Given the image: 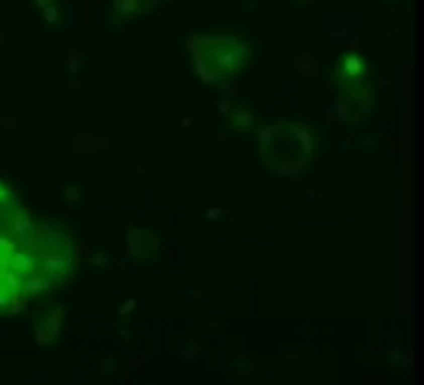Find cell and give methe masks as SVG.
<instances>
[{
    "instance_id": "6da1fadb",
    "label": "cell",
    "mask_w": 424,
    "mask_h": 385,
    "mask_svg": "<svg viewBox=\"0 0 424 385\" xmlns=\"http://www.w3.org/2000/svg\"><path fill=\"white\" fill-rule=\"evenodd\" d=\"M242 53L245 51L240 46H222V49H215V60L212 65L219 74H231L235 72L240 65H242Z\"/></svg>"
},
{
    "instance_id": "7a4b0ae2",
    "label": "cell",
    "mask_w": 424,
    "mask_h": 385,
    "mask_svg": "<svg viewBox=\"0 0 424 385\" xmlns=\"http://www.w3.org/2000/svg\"><path fill=\"white\" fill-rule=\"evenodd\" d=\"M365 76V62L360 60V55L348 53L343 58V67H341V79L346 83H358L360 79Z\"/></svg>"
},
{
    "instance_id": "3957f363",
    "label": "cell",
    "mask_w": 424,
    "mask_h": 385,
    "mask_svg": "<svg viewBox=\"0 0 424 385\" xmlns=\"http://www.w3.org/2000/svg\"><path fill=\"white\" fill-rule=\"evenodd\" d=\"M113 7L120 14H129V12H136V0H115Z\"/></svg>"
},
{
    "instance_id": "277c9868",
    "label": "cell",
    "mask_w": 424,
    "mask_h": 385,
    "mask_svg": "<svg viewBox=\"0 0 424 385\" xmlns=\"http://www.w3.org/2000/svg\"><path fill=\"white\" fill-rule=\"evenodd\" d=\"M217 212H219V210H217V208H212V210H210V219H217V217H219V215H217Z\"/></svg>"
},
{
    "instance_id": "5b68a950",
    "label": "cell",
    "mask_w": 424,
    "mask_h": 385,
    "mask_svg": "<svg viewBox=\"0 0 424 385\" xmlns=\"http://www.w3.org/2000/svg\"><path fill=\"white\" fill-rule=\"evenodd\" d=\"M153 5H159V0H153Z\"/></svg>"
}]
</instances>
